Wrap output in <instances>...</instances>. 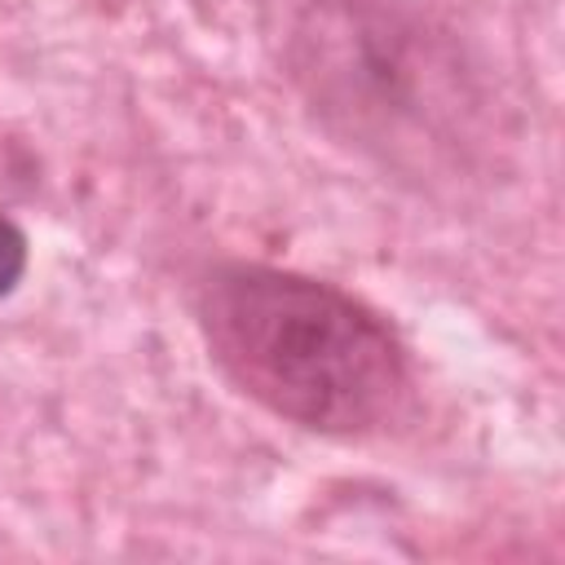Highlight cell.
Segmentation results:
<instances>
[{
	"label": "cell",
	"mask_w": 565,
	"mask_h": 565,
	"mask_svg": "<svg viewBox=\"0 0 565 565\" xmlns=\"http://www.w3.org/2000/svg\"><path fill=\"white\" fill-rule=\"evenodd\" d=\"M26 260H31L26 230L13 216H0V300L13 296L18 282L26 278Z\"/></svg>",
	"instance_id": "3"
},
{
	"label": "cell",
	"mask_w": 565,
	"mask_h": 565,
	"mask_svg": "<svg viewBox=\"0 0 565 565\" xmlns=\"http://www.w3.org/2000/svg\"><path fill=\"white\" fill-rule=\"evenodd\" d=\"M287 62L313 110L388 163L433 168L481 119V84L424 0H300Z\"/></svg>",
	"instance_id": "2"
},
{
	"label": "cell",
	"mask_w": 565,
	"mask_h": 565,
	"mask_svg": "<svg viewBox=\"0 0 565 565\" xmlns=\"http://www.w3.org/2000/svg\"><path fill=\"white\" fill-rule=\"evenodd\" d=\"M194 318L221 375L305 433L371 437L411 402L397 331L327 278L230 260L203 274Z\"/></svg>",
	"instance_id": "1"
}]
</instances>
